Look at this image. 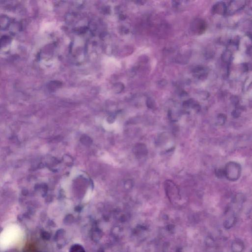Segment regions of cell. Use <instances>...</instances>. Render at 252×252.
Wrapping results in <instances>:
<instances>
[{
	"mask_svg": "<svg viewBox=\"0 0 252 252\" xmlns=\"http://www.w3.org/2000/svg\"><path fill=\"white\" fill-rule=\"evenodd\" d=\"M241 172V167L239 163L230 162L226 165L224 169V176L230 181H235L239 178Z\"/></svg>",
	"mask_w": 252,
	"mask_h": 252,
	"instance_id": "6da1fadb",
	"label": "cell"
},
{
	"mask_svg": "<svg viewBox=\"0 0 252 252\" xmlns=\"http://www.w3.org/2000/svg\"><path fill=\"white\" fill-rule=\"evenodd\" d=\"M69 252H85V251L81 245L74 244L70 247Z\"/></svg>",
	"mask_w": 252,
	"mask_h": 252,
	"instance_id": "7a4b0ae2",
	"label": "cell"
}]
</instances>
